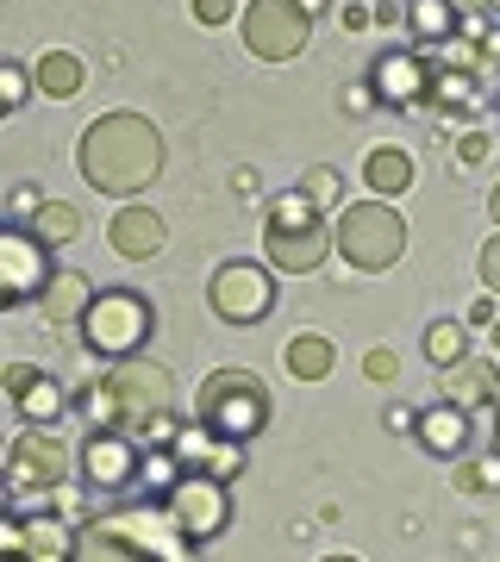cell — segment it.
<instances>
[{"label": "cell", "instance_id": "6da1fadb", "mask_svg": "<svg viewBox=\"0 0 500 562\" xmlns=\"http://www.w3.org/2000/svg\"><path fill=\"white\" fill-rule=\"evenodd\" d=\"M76 169L95 194H144L163 176V132L144 113H100L76 144Z\"/></svg>", "mask_w": 500, "mask_h": 562}, {"label": "cell", "instance_id": "7a4b0ae2", "mask_svg": "<svg viewBox=\"0 0 500 562\" xmlns=\"http://www.w3.org/2000/svg\"><path fill=\"white\" fill-rule=\"evenodd\" d=\"M76 406H81V419H88V431H132V438H144V425L157 419V413H176V382L157 362L125 357L100 382L81 387Z\"/></svg>", "mask_w": 500, "mask_h": 562}, {"label": "cell", "instance_id": "3957f363", "mask_svg": "<svg viewBox=\"0 0 500 562\" xmlns=\"http://www.w3.org/2000/svg\"><path fill=\"white\" fill-rule=\"evenodd\" d=\"M325 206L307 194V188H288V194H276L269 201V225H263V257H269V269L276 276H313L332 250H338V238H332V225L320 220Z\"/></svg>", "mask_w": 500, "mask_h": 562}, {"label": "cell", "instance_id": "277c9868", "mask_svg": "<svg viewBox=\"0 0 500 562\" xmlns=\"http://www.w3.org/2000/svg\"><path fill=\"white\" fill-rule=\"evenodd\" d=\"M332 238H338V257L351 262L357 276H381V269H395V262L407 257V220H400L388 201H351V206H338Z\"/></svg>", "mask_w": 500, "mask_h": 562}, {"label": "cell", "instance_id": "5b68a950", "mask_svg": "<svg viewBox=\"0 0 500 562\" xmlns=\"http://www.w3.org/2000/svg\"><path fill=\"white\" fill-rule=\"evenodd\" d=\"M195 419L213 425L220 438H238L251 443L269 425V394H263V375L257 369H213L195 394Z\"/></svg>", "mask_w": 500, "mask_h": 562}, {"label": "cell", "instance_id": "8992f818", "mask_svg": "<svg viewBox=\"0 0 500 562\" xmlns=\"http://www.w3.org/2000/svg\"><path fill=\"white\" fill-rule=\"evenodd\" d=\"M76 331H81V344H88L95 357L125 362V357H138V344L157 331V306L144 301L138 288H100Z\"/></svg>", "mask_w": 500, "mask_h": 562}, {"label": "cell", "instance_id": "52a82bcc", "mask_svg": "<svg viewBox=\"0 0 500 562\" xmlns=\"http://www.w3.org/2000/svg\"><path fill=\"white\" fill-rule=\"evenodd\" d=\"M69 443L57 431H44V425H25L20 438L7 443V487H13V506L44 494V501H57V487L69 482Z\"/></svg>", "mask_w": 500, "mask_h": 562}, {"label": "cell", "instance_id": "ba28073f", "mask_svg": "<svg viewBox=\"0 0 500 562\" xmlns=\"http://www.w3.org/2000/svg\"><path fill=\"white\" fill-rule=\"evenodd\" d=\"M207 306H213V319L225 325H257L276 313V269H263L251 257H232L213 269L207 281Z\"/></svg>", "mask_w": 500, "mask_h": 562}, {"label": "cell", "instance_id": "9c48e42d", "mask_svg": "<svg viewBox=\"0 0 500 562\" xmlns=\"http://www.w3.org/2000/svg\"><path fill=\"white\" fill-rule=\"evenodd\" d=\"M244 50L263 63H295L300 50H307V38H313V13L300 7V0H251L244 7Z\"/></svg>", "mask_w": 500, "mask_h": 562}, {"label": "cell", "instance_id": "30bf717a", "mask_svg": "<svg viewBox=\"0 0 500 562\" xmlns=\"http://www.w3.org/2000/svg\"><path fill=\"white\" fill-rule=\"evenodd\" d=\"M144 462H151V450L132 431H88L76 450L81 482L95 487V494H132V487H144Z\"/></svg>", "mask_w": 500, "mask_h": 562}, {"label": "cell", "instance_id": "8fae6325", "mask_svg": "<svg viewBox=\"0 0 500 562\" xmlns=\"http://www.w3.org/2000/svg\"><path fill=\"white\" fill-rule=\"evenodd\" d=\"M57 281V262H51V244L32 232V225H7L0 232V301L25 306L44 301V288Z\"/></svg>", "mask_w": 500, "mask_h": 562}, {"label": "cell", "instance_id": "7c38bea8", "mask_svg": "<svg viewBox=\"0 0 500 562\" xmlns=\"http://www.w3.org/2000/svg\"><path fill=\"white\" fill-rule=\"evenodd\" d=\"M107 519H113V531H125V538H132V550H138L144 562H200V543L181 531V519L163 501L120 506V513H107Z\"/></svg>", "mask_w": 500, "mask_h": 562}, {"label": "cell", "instance_id": "4fadbf2b", "mask_svg": "<svg viewBox=\"0 0 500 562\" xmlns=\"http://www.w3.org/2000/svg\"><path fill=\"white\" fill-rule=\"evenodd\" d=\"M163 506L176 513L181 531H188L195 543H213L225 525H232V487H225L220 475H195V469H188V475L163 494Z\"/></svg>", "mask_w": 500, "mask_h": 562}, {"label": "cell", "instance_id": "5bb4252c", "mask_svg": "<svg viewBox=\"0 0 500 562\" xmlns=\"http://www.w3.org/2000/svg\"><path fill=\"white\" fill-rule=\"evenodd\" d=\"M76 531L81 525H63L51 506L44 513H20L7 519V550H20L25 562H76Z\"/></svg>", "mask_w": 500, "mask_h": 562}, {"label": "cell", "instance_id": "9a60e30c", "mask_svg": "<svg viewBox=\"0 0 500 562\" xmlns=\"http://www.w3.org/2000/svg\"><path fill=\"white\" fill-rule=\"evenodd\" d=\"M369 88H376L381 106H420L432 94V69H425L420 50H381L369 63Z\"/></svg>", "mask_w": 500, "mask_h": 562}, {"label": "cell", "instance_id": "2e32d148", "mask_svg": "<svg viewBox=\"0 0 500 562\" xmlns=\"http://www.w3.org/2000/svg\"><path fill=\"white\" fill-rule=\"evenodd\" d=\"M413 438H420V450H425V457L457 462L463 450H469V438H476V425H469V406H457V401L425 406V413H420V425H413Z\"/></svg>", "mask_w": 500, "mask_h": 562}, {"label": "cell", "instance_id": "e0dca14e", "mask_svg": "<svg viewBox=\"0 0 500 562\" xmlns=\"http://www.w3.org/2000/svg\"><path fill=\"white\" fill-rule=\"evenodd\" d=\"M163 238H169V232H163V220L151 206H120L113 225H107V244H113L125 262H151L163 250Z\"/></svg>", "mask_w": 500, "mask_h": 562}, {"label": "cell", "instance_id": "ac0fdd59", "mask_svg": "<svg viewBox=\"0 0 500 562\" xmlns=\"http://www.w3.org/2000/svg\"><path fill=\"white\" fill-rule=\"evenodd\" d=\"M495 382H500V362H481V357H463L444 369V401L457 406H495Z\"/></svg>", "mask_w": 500, "mask_h": 562}, {"label": "cell", "instance_id": "d6986e66", "mask_svg": "<svg viewBox=\"0 0 500 562\" xmlns=\"http://www.w3.org/2000/svg\"><path fill=\"white\" fill-rule=\"evenodd\" d=\"M95 281L81 276V269H57V281H51V288H44V319L51 325H81V313H88V306H95Z\"/></svg>", "mask_w": 500, "mask_h": 562}, {"label": "cell", "instance_id": "ffe728a7", "mask_svg": "<svg viewBox=\"0 0 500 562\" xmlns=\"http://www.w3.org/2000/svg\"><path fill=\"white\" fill-rule=\"evenodd\" d=\"M363 181L376 188V201H395L413 188V157L400 150V144H376L369 157H363Z\"/></svg>", "mask_w": 500, "mask_h": 562}, {"label": "cell", "instance_id": "44dd1931", "mask_svg": "<svg viewBox=\"0 0 500 562\" xmlns=\"http://www.w3.org/2000/svg\"><path fill=\"white\" fill-rule=\"evenodd\" d=\"M76 562H144V557L132 550V538H125V531H113V519H107V513H95V519L76 531Z\"/></svg>", "mask_w": 500, "mask_h": 562}, {"label": "cell", "instance_id": "7402d4cb", "mask_svg": "<svg viewBox=\"0 0 500 562\" xmlns=\"http://www.w3.org/2000/svg\"><path fill=\"white\" fill-rule=\"evenodd\" d=\"M281 362H288V375H295V382H325V375H332V362H338V344L325 338V331H300V338H288Z\"/></svg>", "mask_w": 500, "mask_h": 562}, {"label": "cell", "instance_id": "603a6c76", "mask_svg": "<svg viewBox=\"0 0 500 562\" xmlns=\"http://www.w3.org/2000/svg\"><path fill=\"white\" fill-rule=\"evenodd\" d=\"M407 32H413V44H451L457 38V0H407Z\"/></svg>", "mask_w": 500, "mask_h": 562}, {"label": "cell", "instance_id": "cb8c5ba5", "mask_svg": "<svg viewBox=\"0 0 500 562\" xmlns=\"http://www.w3.org/2000/svg\"><path fill=\"white\" fill-rule=\"evenodd\" d=\"M32 76H38V88L51 94V101H69V94H81L88 69H81V57H69V50H44Z\"/></svg>", "mask_w": 500, "mask_h": 562}, {"label": "cell", "instance_id": "d4e9b609", "mask_svg": "<svg viewBox=\"0 0 500 562\" xmlns=\"http://www.w3.org/2000/svg\"><path fill=\"white\" fill-rule=\"evenodd\" d=\"M32 232H38L51 250L57 244H69V238H81V206H69V201H44L38 213H32Z\"/></svg>", "mask_w": 500, "mask_h": 562}, {"label": "cell", "instance_id": "484cf974", "mask_svg": "<svg viewBox=\"0 0 500 562\" xmlns=\"http://www.w3.org/2000/svg\"><path fill=\"white\" fill-rule=\"evenodd\" d=\"M63 406H69V401H63V387L51 382V375H44L38 387H25L20 401H13V413H20L25 425H44V431H51V425L63 419Z\"/></svg>", "mask_w": 500, "mask_h": 562}, {"label": "cell", "instance_id": "4316f807", "mask_svg": "<svg viewBox=\"0 0 500 562\" xmlns=\"http://www.w3.org/2000/svg\"><path fill=\"white\" fill-rule=\"evenodd\" d=\"M425 101L438 106H476L481 101V76H469V69H432V94Z\"/></svg>", "mask_w": 500, "mask_h": 562}, {"label": "cell", "instance_id": "83f0119b", "mask_svg": "<svg viewBox=\"0 0 500 562\" xmlns=\"http://www.w3.org/2000/svg\"><path fill=\"white\" fill-rule=\"evenodd\" d=\"M425 357L438 362V369L463 362V357H469V331H463L457 319H432V325H425Z\"/></svg>", "mask_w": 500, "mask_h": 562}, {"label": "cell", "instance_id": "f1b7e54d", "mask_svg": "<svg viewBox=\"0 0 500 562\" xmlns=\"http://www.w3.org/2000/svg\"><path fill=\"white\" fill-rule=\"evenodd\" d=\"M300 188H307L320 206H338V201H344V176L332 169V162H313V169L300 176Z\"/></svg>", "mask_w": 500, "mask_h": 562}, {"label": "cell", "instance_id": "f546056e", "mask_svg": "<svg viewBox=\"0 0 500 562\" xmlns=\"http://www.w3.org/2000/svg\"><path fill=\"white\" fill-rule=\"evenodd\" d=\"M32 69H25V63H0V106H7V113H20L25 106V94H32Z\"/></svg>", "mask_w": 500, "mask_h": 562}, {"label": "cell", "instance_id": "4dcf8cb0", "mask_svg": "<svg viewBox=\"0 0 500 562\" xmlns=\"http://www.w3.org/2000/svg\"><path fill=\"white\" fill-rule=\"evenodd\" d=\"M363 375L369 382H400V357L388 344H376V350H363Z\"/></svg>", "mask_w": 500, "mask_h": 562}, {"label": "cell", "instance_id": "1f68e13d", "mask_svg": "<svg viewBox=\"0 0 500 562\" xmlns=\"http://www.w3.org/2000/svg\"><path fill=\"white\" fill-rule=\"evenodd\" d=\"M44 369H32V362H7V375H0V387H7V401H20L25 387H38Z\"/></svg>", "mask_w": 500, "mask_h": 562}, {"label": "cell", "instance_id": "d6a6232c", "mask_svg": "<svg viewBox=\"0 0 500 562\" xmlns=\"http://www.w3.org/2000/svg\"><path fill=\"white\" fill-rule=\"evenodd\" d=\"M488 150H495V144H488V132H463V138H457V157L469 162V169H481V162H488Z\"/></svg>", "mask_w": 500, "mask_h": 562}, {"label": "cell", "instance_id": "836d02e7", "mask_svg": "<svg viewBox=\"0 0 500 562\" xmlns=\"http://www.w3.org/2000/svg\"><path fill=\"white\" fill-rule=\"evenodd\" d=\"M463 487H500V457H488V462H469V469H463Z\"/></svg>", "mask_w": 500, "mask_h": 562}, {"label": "cell", "instance_id": "e575fe53", "mask_svg": "<svg viewBox=\"0 0 500 562\" xmlns=\"http://www.w3.org/2000/svg\"><path fill=\"white\" fill-rule=\"evenodd\" d=\"M232 13H238V0H195V20L200 25H225Z\"/></svg>", "mask_w": 500, "mask_h": 562}, {"label": "cell", "instance_id": "d590c367", "mask_svg": "<svg viewBox=\"0 0 500 562\" xmlns=\"http://www.w3.org/2000/svg\"><path fill=\"white\" fill-rule=\"evenodd\" d=\"M481 281H488V294H500V232L481 244Z\"/></svg>", "mask_w": 500, "mask_h": 562}, {"label": "cell", "instance_id": "8d00e7d4", "mask_svg": "<svg viewBox=\"0 0 500 562\" xmlns=\"http://www.w3.org/2000/svg\"><path fill=\"white\" fill-rule=\"evenodd\" d=\"M338 20H344V32H369V25H376V7H363V0H351V7H344Z\"/></svg>", "mask_w": 500, "mask_h": 562}, {"label": "cell", "instance_id": "74e56055", "mask_svg": "<svg viewBox=\"0 0 500 562\" xmlns=\"http://www.w3.org/2000/svg\"><path fill=\"white\" fill-rule=\"evenodd\" d=\"M469 325H481V331H495V325H500V306H495V294H481V301L469 306Z\"/></svg>", "mask_w": 500, "mask_h": 562}, {"label": "cell", "instance_id": "f35d334b", "mask_svg": "<svg viewBox=\"0 0 500 562\" xmlns=\"http://www.w3.org/2000/svg\"><path fill=\"white\" fill-rule=\"evenodd\" d=\"M344 106H351V113H369V106H381V101H376V88L363 81V88H344Z\"/></svg>", "mask_w": 500, "mask_h": 562}, {"label": "cell", "instance_id": "ab89813d", "mask_svg": "<svg viewBox=\"0 0 500 562\" xmlns=\"http://www.w3.org/2000/svg\"><path fill=\"white\" fill-rule=\"evenodd\" d=\"M420 425V413H407V406H388V431H413Z\"/></svg>", "mask_w": 500, "mask_h": 562}, {"label": "cell", "instance_id": "60d3db41", "mask_svg": "<svg viewBox=\"0 0 500 562\" xmlns=\"http://www.w3.org/2000/svg\"><path fill=\"white\" fill-rule=\"evenodd\" d=\"M232 188H238V194H257L263 181H257V169H238V176H232Z\"/></svg>", "mask_w": 500, "mask_h": 562}, {"label": "cell", "instance_id": "b9f144b4", "mask_svg": "<svg viewBox=\"0 0 500 562\" xmlns=\"http://www.w3.org/2000/svg\"><path fill=\"white\" fill-rule=\"evenodd\" d=\"M488 220H495V232H500V181L488 188Z\"/></svg>", "mask_w": 500, "mask_h": 562}, {"label": "cell", "instance_id": "7bdbcfd3", "mask_svg": "<svg viewBox=\"0 0 500 562\" xmlns=\"http://www.w3.org/2000/svg\"><path fill=\"white\" fill-rule=\"evenodd\" d=\"M457 7H463V13H481V7H488V0H457Z\"/></svg>", "mask_w": 500, "mask_h": 562}, {"label": "cell", "instance_id": "ee69618b", "mask_svg": "<svg viewBox=\"0 0 500 562\" xmlns=\"http://www.w3.org/2000/svg\"><path fill=\"white\" fill-rule=\"evenodd\" d=\"M300 7H307V13H320V7H325V0H300Z\"/></svg>", "mask_w": 500, "mask_h": 562}, {"label": "cell", "instance_id": "f6af8a7d", "mask_svg": "<svg viewBox=\"0 0 500 562\" xmlns=\"http://www.w3.org/2000/svg\"><path fill=\"white\" fill-rule=\"evenodd\" d=\"M495 457H500V413H495Z\"/></svg>", "mask_w": 500, "mask_h": 562}, {"label": "cell", "instance_id": "bcb514c9", "mask_svg": "<svg viewBox=\"0 0 500 562\" xmlns=\"http://www.w3.org/2000/svg\"><path fill=\"white\" fill-rule=\"evenodd\" d=\"M488 338H495V357H500V325H495V331H488Z\"/></svg>", "mask_w": 500, "mask_h": 562}, {"label": "cell", "instance_id": "7dc6e473", "mask_svg": "<svg viewBox=\"0 0 500 562\" xmlns=\"http://www.w3.org/2000/svg\"><path fill=\"white\" fill-rule=\"evenodd\" d=\"M325 562H357V557H325Z\"/></svg>", "mask_w": 500, "mask_h": 562}, {"label": "cell", "instance_id": "c3c4849f", "mask_svg": "<svg viewBox=\"0 0 500 562\" xmlns=\"http://www.w3.org/2000/svg\"><path fill=\"white\" fill-rule=\"evenodd\" d=\"M495 413H500V382H495Z\"/></svg>", "mask_w": 500, "mask_h": 562}]
</instances>
